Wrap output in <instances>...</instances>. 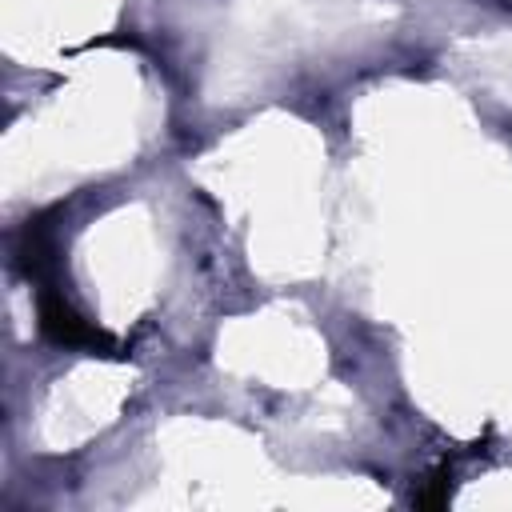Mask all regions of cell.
Wrapping results in <instances>:
<instances>
[{
	"mask_svg": "<svg viewBox=\"0 0 512 512\" xmlns=\"http://www.w3.org/2000/svg\"><path fill=\"white\" fill-rule=\"evenodd\" d=\"M40 324H44V332H48L56 344H68V348H112V340H108L100 328L84 324V320H80L60 296H52V292L40 296Z\"/></svg>",
	"mask_w": 512,
	"mask_h": 512,
	"instance_id": "6da1fadb",
	"label": "cell"
}]
</instances>
